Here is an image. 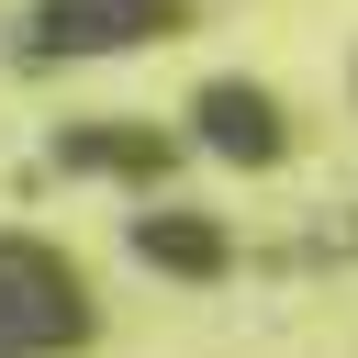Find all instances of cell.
Instances as JSON below:
<instances>
[{
  "instance_id": "obj_1",
  "label": "cell",
  "mask_w": 358,
  "mask_h": 358,
  "mask_svg": "<svg viewBox=\"0 0 358 358\" xmlns=\"http://www.w3.org/2000/svg\"><path fill=\"white\" fill-rule=\"evenodd\" d=\"M90 336V280L45 246L0 224V358H67Z\"/></svg>"
},
{
  "instance_id": "obj_2",
  "label": "cell",
  "mask_w": 358,
  "mask_h": 358,
  "mask_svg": "<svg viewBox=\"0 0 358 358\" xmlns=\"http://www.w3.org/2000/svg\"><path fill=\"white\" fill-rule=\"evenodd\" d=\"M168 22H179V0H34L22 56H34V67H56V56H112V45H145V34H168Z\"/></svg>"
},
{
  "instance_id": "obj_3",
  "label": "cell",
  "mask_w": 358,
  "mask_h": 358,
  "mask_svg": "<svg viewBox=\"0 0 358 358\" xmlns=\"http://www.w3.org/2000/svg\"><path fill=\"white\" fill-rule=\"evenodd\" d=\"M190 134H201L213 157H235V168H268V157H280V101H268V90L213 78V90L190 101Z\"/></svg>"
},
{
  "instance_id": "obj_4",
  "label": "cell",
  "mask_w": 358,
  "mask_h": 358,
  "mask_svg": "<svg viewBox=\"0 0 358 358\" xmlns=\"http://www.w3.org/2000/svg\"><path fill=\"white\" fill-rule=\"evenodd\" d=\"M213 235H224V224H201V213H145V224H134V257H145V268H190V280H213V268H224Z\"/></svg>"
}]
</instances>
